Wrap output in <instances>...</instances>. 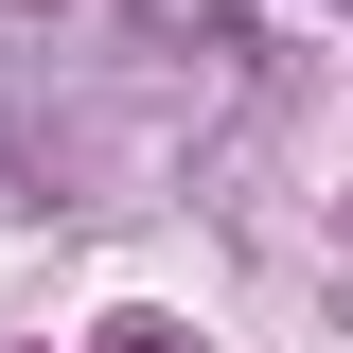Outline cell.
I'll return each mask as SVG.
<instances>
[{
	"label": "cell",
	"mask_w": 353,
	"mask_h": 353,
	"mask_svg": "<svg viewBox=\"0 0 353 353\" xmlns=\"http://www.w3.org/2000/svg\"><path fill=\"white\" fill-rule=\"evenodd\" d=\"M124 353H176V336H124Z\"/></svg>",
	"instance_id": "obj_1"
}]
</instances>
